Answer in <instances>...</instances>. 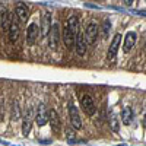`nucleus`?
I'll use <instances>...</instances> for the list:
<instances>
[{
  "instance_id": "f257e3e1",
  "label": "nucleus",
  "mask_w": 146,
  "mask_h": 146,
  "mask_svg": "<svg viewBox=\"0 0 146 146\" xmlns=\"http://www.w3.org/2000/svg\"><path fill=\"white\" fill-rule=\"evenodd\" d=\"M98 32H100V28L96 23L91 22L89 25L86 27V29H85V41H86V44H95L96 42V38H98Z\"/></svg>"
},
{
  "instance_id": "f03ea898",
  "label": "nucleus",
  "mask_w": 146,
  "mask_h": 146,
  "mask_svg": "<svg viewBox=\"0 0 146 146\" xmlns=\"http://www.w3.org/2000/svg\"><path fill=\"white\" fill-rule=\"evenodd\" d=\"M58 41H60V31H58V25L54 23L50 29V34H48V45H50L51 50H57L58 48Z\"/></svg>"
},
{
  "instance_id": "7ed1b4c3",
  "label": "nucleus",
  "mask_w": 146,
  "mask_h": 146,
  "mask_svg": "<svg viewBox=\"0 0 146 146\" xmlns=\"http://www.w3.org/2000/svg\"><path fill=\"white\" fill-rule=\"evenodd\" d=\"M35 123L40 127L45 126L48 123V110L45 107V104H40L38 110H36V115H35Z\"/></svg>"
},
{
  "instance_id": "20e7f679",
  "label": "nucleus",
  "mask_w": 146,
  "mask_h": 146,
  "mask_svg": "<svg viewBox=\"0 0 146 146\" xmlns=\"http://www.w3.org/2000/svg\"><path fill=\"white\" fill-rule=\"evenodd\" d=\"M69 117H70V123L75 129H82V118L79 115L78 108L73 105L72 102H69Z\"/></svg>"
},
{
  "instance_id": "39448f33",
  "label": "nucleus",
  "mask_w": 146,
  "mask_h": 146,
  "mask_svg": "<svg viewBox=\"0 0 146 146\" xmlns=\"http://www.w3.org/2000/svg\"><path fill=\"white\" fill-rule=\"evenodd\" d=\"M80 105H82V110L85 111V114L88 115H94L95 114V104H94V100L91 98L89 95H83L80 98Z\"/></svg>"
},
{
  "instance_id": "423d86ee",
  "label": "nucleus",
  "mask_w": 146,
  "mask_h": 146,
  "mask_svg": "<svg viewBox=\"0 0 146 146\" xmlns=\"http://www.w3.org/2000/svg\"><path fill=\"white\" fill-rule=\"evenodd\" d=\"M48 121H50V126H51L53 131L58 133L60 129H62V120H60L56 110H48Z\"/></svg>"
},
{
  "instance_id": "0eeeda50",
  "label": "nucleus",
  "mask_w": 146,
  "mask_h": 146,
  "mask_svg": "<svg viewBox=\"0 0 146 146\" xmlns=\"http://www.w3.org/2000/svg\"><path fill=\"white\" fill-rule=\"evenodd\" d=\"M38 36H40V27L36 23H31L27 29V42L29 45L35 44V41L38 40Z\"/></svg>"
},
{
  "instance_id": "6e6552de",
  "label": "nucleus",
  "mask_w": 146,
  "mask_h": 146,
  "mask_svg": "<svg viewBox=\"0 0 146 146\" xmlns=\"http://www.w3.org/2000/svg\"><path fill=\"white\" fill-rule=\"evenodd\" d=\"M15 12H16V16H18L19 22L27 23V21L29 19V9H28V6L25 3H18Z\"/></svg>"
},
{
  "instance_id": "1a4fd4ad",
  "label": "nucleus",
  "mask_w": 146,
  "mask_h": 146,
  "mask_svg": "<svg viewBox=\"0 0 146 146\" xmlns=\"http://www.w3.org/2000/svg\"><path fill=\"white\" fill-rule=\"evenodd\" d=\"M75 40H76V35L73 34L67 27H64V29H63V42L67 47V50H73V47H75Z\"/></svg>"
},
{
  "instance_id": "9d476101",
  "label": "nucleus",
  "mask_w": 146,
  "mask_h": 146,
  "mask_svg": "<svg viewBox=\"0 0 146 146\" xmlns=\"http://www.w3.org/2000/svg\"><path fill=\"white\" fill-rule=\"evenodd\" d=\"M86 41H85V36L83 34L78 32L76 34V40H75V50L79 56H83L85 53H86Z\"/></svg>"
},
{
  "instance_id": "9b49d317",
  "label": "nucleus",
  "mask_w": 146,
  "mask_h": 146,
  "mask_svg": "<svg viewBox=\"0 0 146 146\" xmlns=\"http://www.w3.org/2000/svg\"><path fill=\"white\" fill-rule=\"evenodd\" d=\"M123 40V36H121V34H115L114 38L111 41V44H110V48H108V58H114L118 48H120V41Z\"/></svg>"
},
{
  "instance_id": "f8f14e48",
  "label": "nucleus",
  "mask_w": 146,
  "mask_h": 146,
  "mask_svg": "<svg viewBox=\"0 0 146 146\" xmlns=\"http://www.w3.org/2000/svg\"><path fill=\"white\" fill-rule=\"evenodd\" d=\"M51 15L50 13H44L42 16V21H41V35L42 36H47L50 34V29H51Z\"/></svg>"
},
{
  "instance_id": "ddd939ff",
  "label": "nucleus",
  "mask_w": 146,
  "mask_h": 146,
  "mask_svg": "<svg viewBox=\"0 0 146 146\" xmlns=\"http://www.w3.org/2000/svg\"><path fill=\"white\" fill-rule=\"evenodd\" d=\"M136 40H137L136 32L130 31V32H127V34H126V38H124V51H126V53H129V51L131 50V48L135 47Z\"/></svg>"
},
{
  "instance_id": "4468645a",
  "label": "nucleus",
  "mask_w": 146,
  "mask_h": 146,
  "mask_svg": "<svg viewBox=\"0 0 146 146\" xmlns=\"http://www.w3.org/2000/svg\"><path fill=\"white\" fill-rule=\"evenodd\" d=\"M9 38H10V41L12 42H16L18 41V38H19V23H18V21L13 18V21H12V25H10V28H9Z\"/></svg>"
},
{
  "instance_id": "2eb2a0df",
  "label": "nucleus",
  "mask_w": 146,
  "mask_h": 146,
  "mask_svg": "<svg viewBox=\"0 0 146 146\" xmlns=\"http://www.w3.org/2000/svg\"><path fill=\"white\" fill-rule=\"evenodd\" d=\"M31 124H32V117H31V111L28 110L25 117H23V123H22V135L28 136L31 131Z\"/></svg>"
},
{
  "instance_id": "dca6fc26",
  "label": "nucleus",
  "mask_w": 146,
  "mask_h": 146,
  "mask_svg": "<svg viewBox=\"0 0 146 146\" xmlns=\"http://www.w3.org/2000/svg\"><path fill=\"white\" fill-rule=\"evenodd\" d=\"M66 27L76 35V34L79 32V19H78V16H70V18L67 19Z\"/></svg>"
},
{
  "instance_id": "f3484780",
  "label": "nucleus",
  "mask_w": 146,
  "mask_h": 146,
  "mask_svg": "<svg viewBox=\"0 0 146 146\" xmlns=\"http://www.w3.org/2000/svg\"><path fill=\"white\" fill-rule=\"evenodd\" d=\"M133 120V110L130 107H126L123 111H121V121H123V124L129 126Z\"/></svg>"
},
{
  "instance_id": "a211bd4d",
  "label": "nucleus",
  "mask_w": 146,
  "mask_h": 146,
  "mask_svg": "<svg viewBox=\"0 0 146 146\" xmlns=\"http://www.w3.org/2000/svg\"><path fill=\"white\" fill-rule=\"evenodd\" d=\"M110 126H111V130L114 131V133H117V131H120V121H118V115L117 114H111L110 115Z\"/></svg>"
},
{
  "instance_id": "6ab92c4d",
  "label": "nucleus",
  "mask_w": 146,
  "mask_h": 146,
  "mask_svg": "<svg viewBox=\"0 0 146 146\" xmlns=\"http://www.w3.org/2000/svg\"><path fill=\"white\" fill-rule=\"evenodd\" d=\"M7 13H9V12L6 10V7H5L3 5H0V27L3 25V22H5V19H6Z\"/></svg>"
},
{
  "instance_id": "aec40b11",
  "label": "nucleus",
  "mask_w": 146,
  "mask_h": 146,
  "mask_svg": "<svg viewBox=\"0 0 146 146\" xmlns=\"http://www.w3.org/2000/svg\"><path fill=\"white\" fill-rule=\"evenodd\" d=\"M110 27H111V25H110V22L105 21L104 25H102V36H104V38H107L108 34H110Z\"/></svg>"
},
{
  "instance_id": "412c9836",
  "label": "nucleus",
  "mask_w": 146,
  "mask_h": 146,
  "mask_svg": "<svg viewBox=\"0 0 146 146\" xmlns=\"http://www.w3.org/2000/svg\"><path fill=\"white\" fill-rule=\"evenodd\" d=\"M66 136H67L69 143H72L73 140H75V131H72V129H67L66 130Z\"/></svg>"
},
{
  "instance_id": "4be33fe9",
  "label": "nucleus",
  "mask_w": 146,
  "mask_h": 146,
  "mask_svg": "<svg viewBox=\"0 0 146 146\" xmlns=\"http://www.w3.org/2000/svg\"><path fill=\"white\" fill-rule=\"evenodd\" d=\"M118 146H127V145H118Z\"/></svg>"
}]
</instances>
